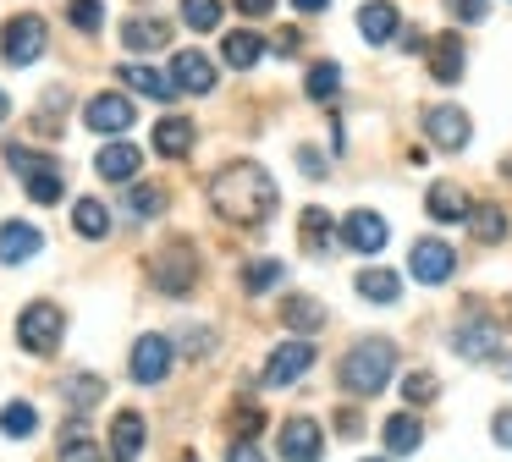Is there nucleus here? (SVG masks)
<instances>
[{"instance_id": "nucleus-1", "label": "nucleus", "mask_w": 512, "mask_h": 462, "mask_svg": "<svg viewBox=\"0 0 512 462\" xmlns=\"http://www.w3.org/2000/svg\"><path fill=\"white\" fill-rule=\"evenodd\" d=\"M210 204L221 220H232V226H265L270 215H276L281 193L276 182L265 176V165H226L221 176L210 182Z\"/></svg>"}, {"instance_id": "nucleus-2", "label": "nucleus", "mask_w": 512, "mask_h": 462, "mask_svg": "<svg viewBox=\"0 0 512 462\" xmlns=\"http://www.w3.org/2000/svg\"><path fill=\"white\" fill-rule=\"evenodd\" d=\"M391 369H397V347H391V341H358L342 358V369H336V385H342L347 396H380L391 380Z\"/></svg>"}, {"instance_id": "nucleus-3", "label": "nucleus", "mask_w": 512, "mask_h": 462, "mask_svg": "<svg viewBox=\"0 0 512 462\" xmlns=\"http://www.w3.org/2000/svg\"><path fill=\"white\" fill-rule=\"evenodd\" d=\"M61 336H67V314H61L56 303H28L23 314H17V341H23V352H34V358H50V352L61 347Z\"/></svg>"}, {"instance_id": "nucleus-4", "label": "nucleus", "mask_w": 512, "mask_h": 462, "mask_svg": "<svg viewBox=\"0 0 512 462\" xmlns=\"http://www.w3.org/2000/svg\"><path fill=\"white\" fill-rule=\"evenodd\" d=\"M45 44H50V28L34 11H17V17L0 28V55H6V66H34L39 55H45Z\"/></svg>"}, {"instance_id": "nucleus-5", "label": "nucleus", "mask_w": 512, "mask_h": 462, "mask_svg": "<svg viewBox=\"0 0 512 462\" xmlns=\"http://www.w3.org/2000/svg\"><path fill=\"white\" fill-rule=\"evenodd\" d=\"M149 275H155V286L166 297H188L193 281H199V253H193V242H182V237L166 242V248L155 253V270Z\"/></svg>"}, {"instance_id": "nucleus-6", "label": "nucleus", "mask_w": 512, "mask_h": 462, "mask_svg": "<svg viewBox=\"0 0 512 462\" xmlns=\"http://www.w3.org/2000/svg\"><path fill=\"white\" fill-rule=\"evenodd\" d=\"M408 270H413V281H419V286H441V281H452L457 253L446 248L441 237H419V242H413V253H408Z\"/></svg>"}, {"instance_id": "nucleus-7", "label": "nucleus", "mask_w": 512, "mask_h": 462, "mask_svg": "<svg viewBox=\"0 0 512 462\" xmlns=\"http://www.w3.org/2000/svg\"><path fill=\"white\" fill-rule=\"evenodd\" d=\"M424 132H430L435 149L457 154V149H468L474 121H468V110H457V105H430V110H424Z\"/></svg>"}, {"instance_id": "nucleus-8", "label": "nucleus", "mask_w": 512, "mask_h": 462, "mask_svg": "<svg viewBox=\"0 0 512 462\" xmlns=\"http://www.w3.org/2000/svg\"><path fill=\"white\" fill-rule=\"evenodd\" d=\"M171 341L166 336H138L133 341V363H127V369H133V380L138 385H160L171 374Z\"/></svg>"}, {"instance_id": "nucleus-9", "label": "nucleus", "mask_w": 512, "mask_h": 462, "mask_svg": "<svg viewBox=\"0 0 512 462\" xmlns=\"http://www.w3.org/2000/svg\"><path fill=\"white\" fill-rule=\"evenodd\" d=\"M325 457V440L314 418H287L281 424V462H320Z\"/></svg>"}, {"instance_id": "nucleus-10", "label": "nucleus", "mask_w": 512, "mask_h": 462, "mask_svg": "<svg viewBox=\"0 0 512 462\" xmlns=\"http://www.w3.org/2000/svg\"><path fill=\"white\" fill-rule=\"evenodd\" d=\"M309 369H314L309 341H281V347L270 352V363H265V385H292V380H303Z\"/></svg>"}, {"instance_id": "nucleus-11", "label": "nucleus", "mask_w": 512, "mask_h": 462, "mask_svg": "<svg viewBox=\"0 0 512 462\" xmlns=\"http://www.w3.org/2000/svg\"><path fill=\"white\" fill-rule=\"evenodd\" d=\"M83 121H89V132H100V138H116V132L133 127V105H127L122 94H94L89 105H83Z\"/></svg>"}, {"instance_id": "nucleus-12", "label": "nucleus", "mask_w": 512, "mask_h": 462, "mask_svg": "<svg viewBox=\"0 0 512 462\" xmlns=\"http://www.w3.org/2000/svg\"><path fill=\"white\" fill-rule=\"evenodd\" d=\"M452 352L457 358H468V363H490L496 358V325L490 319H463V325L452 330Z\"/></svg>"}, {"instance_id": "nucleus-13", "label": "nucleus", "mask_w": 512, "mask_h": 462, "mask_svg": "<svg viewBox=\"0 0 512 462\" xmlns=\"http://www.w3.org/2000/svg\"><path fill=\"white\" fill-rule=\"evenodd\" d=\"M386 237H391V226L375 215V209H353V215L342 220V242L353 253H380V248H386Z\"/></svg>"}, {"instance_id": "nucleus-14", "label": "nucleus", "mask_w": 512, "mask_h": 462, "mask_svg": "<svg viewBox=\"0 0 512 462\" xmlns=\"http://www.w3.org/2000/svg\"><path fill=\"white\" fill-rule=\"evenodd\" d=\"M171 83H177V94H210L215 88V61L199 50H177V61H171Z\"/></svg>"}, {"instance_id": "nucleus-15", "label": "nucleus", "mask_w": 512, "mask_h": 462, "mask_svg": "<svg viewBox=\"0 0 512 462\" xmlns=\"http://www.w3.org/2000/svg\"><path fill=\"white\" fill-rule=\"evenodd\" d=\"M424 204H430V220H446V226H468V193L457 182H430V193H424Z\"/></svg>"}, {"instance_id": "nucleus-16", "label": "nucleus", "mask_w": 512, "mask_h": 462, "mask_svg": "<svg viewBox=\"0 0 512 462\" xmlns=\"http://www.w3.org/2000/svg\"><path fill=\"white\" fill-rule=\"evenodd\" d=\"M39 248H45V237H39L28 220H6V226H0V264H28Z\"/></svg>"}, {"instance_id": "nucleus-17", "label": "nucleus", "mask_w": 512, "mask_h": 462, "mask_svg": "<svg viewBox=\"0 0 512 462\" xmlns=\"http://www.w3.org/2000/svg\"><path fill=\"white\" fill-rule=\"evenodd\" d=\"M463 50L468 44L457 39V33H441V39H430V77L441 88H452L457 77H463Z\"/></svg>"}, {"instance_id": "nucleus-18", "label": "nucleus", "mask_w": 512, "mask_h": 462, "mask_svg": "<svg viewBox=\"0 0 512 462\" xmlns=\"http://www.w3.org/2000/svg\"><path fill=\"white\" fill-rule=\"evenodd\" d=\"M138 451H144V413L122 407V413L111 418V457L116 462H138Z\"/></svg>"}, {"instance_id": "nucleus-19", "label": "nucleus", "mask_w": 512, "mask_h": 462, "mask_svg": "<svg viewBox=\"0 0 512 462\" xmlns=\"http://www.w3.org/2000/svg\"><path fill=\"white\" fill-rule=\"evenodd\" d=\"M397 28H402V11L391 6V0H369V6L358 11V33H364V44H391Z\"/></svg>"}, {"instance_id": "nucleus-20", "label": "nucleus", "mask_w": 512, "mask_h": 462, "mask_svg": "<svg viewBox=\"0 0 512 462\" xmlns=\"http://www.w3.org/2000/svg\"><path fill=\"white\" fill-rule=\"evenodd\" d=\"M138 165H144V154H138L133 143H105V149L94 154V171H100L105 182H133Z\"/></svg>"}, {"instance_id": "nucleus-21", "label": "nucleus", "mask_w": 512, "mask_h": 462, "mask_svg": "<svg viewBox=\"0 0 512 462\" xmlns=\"http://www.w3.org/2000/svg\"><path fill=\"white\" fill-rule=\"evenodd\" d=\"M193 121L188 116H166V121H155V154L160 160H182V154L193 149Z\"/></svg>"}, {"instance_id": "nucleus-22", "label": "nucleus", "mask_w": 512, "mask_h": 462, "mask_svg": "<svg viewBox=\"0 0 512 462\" xmlns=\"http://www.w3.org/2000/svg\"><path fill=\"white\" fill-rule=\"evenodd\" d=\"M122 44L127 50H160V44H171V22L166 17H127Z\"/></svg>"}, {"instance_id": "nucleus-23", "label": "nucleus", "mask_w": 512, "mask_h": 462, "mask_svg": "<svg viewBox=\"0 0 512 462\" xmlns=\"http://www.w3.org/2000/svg\"><path fill=\"white\" fill-rule=\"evenodd\" d=\"M386 451L391 457H408V451H419V440H424V429H419V418L413 413H397V418H386Z\"/></svg>"}, {"instance_id": "nucleus-24", "label": "nucleus", "mask_w": 512, "mask_h": 462, "mask_svg": "<svg viewBox=\"0 0 512 462\" xmlns=\"http://www.w3.org/2000/svg\"><path fill=\"white\" fill-rule=\"evenodd\" d=\"M122 77L127 88H138V94H149V99H177V83H171V77H160L155 66H122Z\"/></svg>"}, {"instance_id": "nucleus-25", "label": "nucleus", "mask_w": 512, "mask_h": 462, "mask_svg": "<svg viewBox=\"0 0 512 462\" xmlns=\"http://www.w3.org/2000/svg\"><path fill=\"white\" fill-rule=\"evenodd\" d=\"M226 66H237V72H248V66H259V55H265V39L259 33H248V28H237V33H226Z\"/></svg>"}, {"instance_id": "nucleus-26", "label": "nucleus", "mask_w": 512, "mask_h": 462, "mask_svg": "<svg viewBox=\"0 0 512 462\" xmlns=\"http://www.w3.org/2000/svg\"><path fill=\"white\" fill-rule=\"evenodd\" d=\"M72 226H78V237H105L111 231V209L100 198H78L72 204Z\"/></svg>"}, {"instance_id": "nucleus-27", "label": "nucleus", "mask_w": 512, "mask_h": 462, "mask_svg": "<svg viewBox=\"0 0 512 462\" xmlns=\"http://www.w3.org/2000/svg\"><path fill=\"white\" fill-rule=\"evenodd\" d=\"M67 105H72V94L67 88H45V99H39V110H34V127L45 132V138H56V127H61V116H67Z\"/></svg>"}, {"instance_id": "nucleus-28", "label": "nucleus", "mask_w": 512, "mask_h": 462, "mask_svg": "<svg viewBox=\"0 0 512 462\" xmlns=\"http://www.w3.org/2000/svg\"><path fill=\"white\" fill-rule=\"evenodd\" d=\"M23 187H28V198H34V204H61V193H67V176H61V165H45V171L23 176Z\"/></svg>"}, {"instance_id": "nucleus-29", "label": "nucleus", "mask_w": 512, "mask_h": 462, "mask_svg": "<svg viewBox=\"0 0 512 462\" xmlns=\"http://www.w3.org/2000/svg\"><path fill=\"white\" fill-rule=\"evenodd\" d=\"M281 319H287V330H320L325 325V308L314 303V297H287V303H281Z\"/></svg>"}, {"instance_id": "nucleus-30", "label": "nucleus", "mask_w": 512, "mask_h": 462, "mask_svg": "<svg viewBox=\"0 0 512 462\" xmlns=\"http://www.w3.org/2000/svg\"><path fill=\"white\" fill-rule=\"evenodd\" d=\"M358 297H369V303H397L402 281L391 270H364V275H358Z\"/></svg>"}, {"instance_id": "nucleus-31", "label": "nucleus", "mask_w": 512, "mask_h": 462, "mask_svg": "<svg viewBox=\"0 0 512 462\" xmlns=\"http://www.w3.org/2000/svg\"><path fill=\"white\" fill-rule=\"evenodd\" d=\"M468 231H474L479 242H501L507 237V215H501L496 204H474L468 209Z\"/></svg>"}, {"instance_id": "nucleus-32", "label": "nucleus", "mask_w": 512, "mask_h": 462, "mask_svg": "<svg viewBox=\"0 0 512 462\" xmlns=\"http://www.w3.org/2000/svg\"><path fill=\"white\" fill-rule=\"evenodd\" d=\"M61 391H67V407H78V413H89V407L105 396V380H100V374H72V380L61 385Z\"/></svg>"}, {"instance_id": "nucleus-33", "label": "nucleus", "mask_w": 512, "mask_h": 462, "mask_svg": "<svg viewBox=\"0 0 512 462\" xmlns=\"http://www.w3.org/2000/svg\"><path fill=\"white\" fill-rule=\"evenodd\" d=\"M303 88H309V99H320V105H325V99H336V88H342V66H336V61H314Z\"/></svg>"}, {"instance_id": "nucleus-34", "label": "nucleus", "mask_w": 512, "mask_h": 462, "mask_svg": "<svg viewBox=\"0 0 512 462\" xmlns=\"http://www.w3.org/2000/svg\"><path fill=\"white\" fill-rule=\"evenodd\" d=\"M39 429V413L28 402H12V407H0V435H12V440H28Z\"/></svg>"}, {"instance_id": "nucleus-35", "label": "nucleus", "mask_w": 512, "mask_h": 462, "mask_svg": "<svg viewBox=\"0 0 512 462\" xmlns=\"http://www.w3.org/2000/svg\"><path fill=\"white\" fill-rule=\"evenodd\" d=\"M281 275H287L281 259H254L243 270V292H270V286H281Z\"/></svg>"}, {"instance_id": "nucleus-36", "label": "nucleus", "mask_w": 512, "mask_h": 462, "mask_svg": "<svg viewBox=\"0 0 512 462\" xmlns=\"http://www.w3.org/2000/svg\"><path fill=\"white\" fill-rule=\"evenodd\" d=\"M182 22L193 33H215L221 28V0H182Z\"/></svg>"}, {"instance_id": "nucleus-37", "label": "nucleus", "mask_w": 512, "mask_h": 462, "mask_svg": "<svg viewBox=\"0 0 512 462\" xmlns=\"http://www.w3.org/2000/svg\"><path fill=\"white\" fill-rule=\"evenodd\" d=\"M67 22L78 33H100L105 28V0H67Z\"/></svg>"}, {"instance_id": "nucleus-38", "label": "nucleus", "mask_w": 512, "mask_h": 462, "mask_svg": "<svg viewBox=\"0 0 512 462\" xmlns=\"http://www.w3.org/2000/svg\"><path fill=\"white\" fill-rule=\"evenodd\" d=\"M325 231H331V215L325 209H303V248L325 253Z\"/></svg>"}, {"instance_id": "nucleus-39", "label": "nucleus", "mask_w": 512, "mask_h": 462, "mask_svg": "<svg viewBox=\"0 0 512 462\" xmlns=\"http://www.w3.org/2000/svg\"><path fill=\"white\" fill-rule=\"evenodd\" d=\"M435 391H441V380H435V374H408V380H402V396H408V407H430Z\"/></svg>"}, {"instance_id": "nucleus-40", "label": "nucleus", "mask_w": 512, "mask_h": 462, "mask_svg": "<svg viewBox=\"0 0 512 462\" xmlns=\"http://www.w3.org/2000/svg\"><path fill=\"white\" fill-rule=\"evenodd\" d=\"M61 462H105L100 446H94L83 429H67V446H61Z\"/></svg>"}, {"instance_id": "nucleus-41", "label": "nucleus", "mask_w": 512, "mask_h": 462, "mask_svg": "<svg viewBox=\"0 0 512 462\" xmlns=\"http://www.w3.org/2000/svg\"><path fill=\"white\" fill-rule=\"evenodd\" d=\"M127 209H133V215H160V209H166V193H160V187H133V193H127Z\"/></svg>"}, {"instance_id": "nucleus-42", "label": "nucleus", "mask_w": 512, "mask_h": 462, "mask_svg": "<svg viewBox=\"0 0 512 462\" xmlns=\"http://www.w3.org/2000/svg\"><path fill=\"white\" fill-rule=\"evenodd\" d=\"M259 424H265V413H259V407H237V413H232V440H254Z\"/></svg>"}, {"instance_id": "nucleus-43", "label": "nucleus", "mask_w": 512, "mask_h": 462, "mask_svg": "<svg viewBox=\"0 0 512 462\" xmlns=\"http://www.w3.org/2000/svg\"><path fill=\"white\" fill-rule=\"evenodd\" d=\"M446 11H452L457 22H485V0H446Z\"/></svg>"}, {"instance_id": "nucleus-44", "label": "nucleus", "mask_w": 512, "mask_h": 462, "mask_svg": "<svg viewBox=\"0 0 512 462\" xmlns=\"http://www.w3.org/2000/svg\"><path fill=\"white\" fill-rule=\"evenodd\" d=\"M490 435H496V446L512 451V407H501V413L490 418Z\"/></svg>"}, {"instance_id": "nucleus-45", "label": "nucleus", "mask_w": 512, "mask_h": 462, "mask_svg": "<svg viewBox=\"0 0 512 462\" xmlns=\"http://www.w3.org/2000/svg\"><path fill=\"white\" fill-rule=\"evenodd\" d=\"M226 462H265L254 451V440H232V451H226Z\"/></svg>"}, {"instance_id": "nucleus-46", "label": "nucleus", "mask_w": 512, "mask_h": 462, "mask_svg": "<svg viewBox=\"0 0 512 462\" xmlns=\"http://www.w3.org/2000/svg\"><path fill=\"white\" fill-rule=\"evenodd\" d=\"M298 165H303V171L314 176V182H325V160H320V154H314V149H298Z\"/></svg>"}, {"instance_id": "nucleus-47", "label": "nucleus", "mask_w": 512, "mask_h": 462, "mask_svg": "<svg viewBox=\"0 0 512 462\" xmlns=\"http://www.w3.org/2000/svg\"><path fill=\"white\" fill-rule=\"evenodd\" d=\"M298 50H303V33H298V28H287V33L276 39V55H298Z\"/></svg>"}, {"instance_id": "nucleus-48", "label": "nucleus", "mask_w": 512, "mask_h": 462, "mask_svg": "<svg viewBox=\"0 0 512 462\" xmlns=\"http://www.w3.org/2000/svg\"><path fill=\"white\" fill-rule=\"evenodd\" d=\"M237 11H243V17H270L276 0H237Z\"/></svg>"}, {"instance_id": "nucleus-49", "label": "nucleus", "mask_w": 512, "mask_h": 462, "mask_svg": "<svg viewBox=\"0 0 512 462\" xmlns=\"http://www.w3.org/2000/svg\"><path fill=\"white\" fill-rule=\"evenodd\" d=\"M336 429H342V435H358V413H353V407H347V413H336Z\"/></svg>"}, {"instance_id": "nucleus-50", "label": "nucleus", "mask_w": 512, "mask_h": 462, "mask_svg": "<svg viewBox=\"0 0 512 462\" xmlns=\"http://www.w3.org/2000/svg\"><path fill=\"white\" fill-rule=\"evenodd\" d=\"M490 369H496L501 380H512V358H490Z\"/></svg>"}, {"instance_id": "nucleus-51", "label": "nucleus", "mask_w": 512, "mask_h": 462, "mask_svg": "<svg viewBox=\"0 0 512 462\" xmlns=\"http://www.w3.org/2000/svg\"><path fill=\"white\" fill-rule=\"evenodd\" d=\"M298 11H325V0H292Z\"/></svg>"}, {"instance_id": "nucleus-52", "label": "nucleus", "mask_w": 512, "mask_h": 462, "mask_svg": "<svg viewBox=\"0 0 512 462\" xmlns=\"http://www.w3.org/2000/svg\"><path fill=\"white\" fill-rule=\"evenodd\" d=\"M6 116H12V99H6V94H0V121H6Z\"/></svg>"}, {"instance_id": "nucleus-53", "label": "nucleus", "mask_w": 512, "mask_h": 462, "mask_svg": "<svg viewBox=\"0 0 512 462\" xmlns=\"http://www.w3.org/2000/svg\"><path fill=\"white\" fill-rule=\"evenodd\" d=\"M507 182H512V160H507Z\"/></svg>"}, {"instance_id": "nucleus-54", "label": "nucleus", "mask_w": 512, "mask_h": 462, "mask_svg": "<svg viewBox=\"0 0 512 462\" xmlns=\"http://www.w3.org/2000/svg\"><path fill=\"white\" fill-rule=\"evenodd\" d=\"M369 462H380V457H369Z\"/></svg>"}]
</instances>
